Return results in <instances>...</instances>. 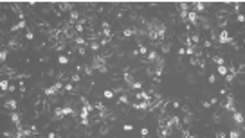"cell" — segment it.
I'll list each match as a JSON object with an SVG mask.
<instances>
[{"label": "cell", "mask_w": 245, "mask_h": 138, "mask_svg": "<svg viewBox=\"0 0 245 138\" xmlns=\"http://www.w3.org/2000/svg\"><path fill=\"white\" fill-rule=\"evenodd\" d=\"M213 14H215V18H216V22L218 20H225V18H231V11L227 9V7H224V5H220V7H216V9L213 11Z\"/></svg>", "instance_id": "1"}, {"label": "cell", "mask_w": 245, "mask_h": 138, "mask_svg": "<svg viewBox=\"0 0 245 138\" xmlns=\"http://www.w3.org/2000/svg\"><path fill=\"white\" fill-rule=\"evenodd\" d=\"M65 117H67V113H65V108L63 106H56L52 115H51V122H60V120H63Z\"/></svg>", "instance_id": "2"}, {"label": "cell", "mask_w": 245, "mask_h": 138, "mask_svg": "<svg viewBox=\"0 0 245 138\" xmlns=\"http://www.w3.org/2000/svg\"><path fill=\"white\" fill-rule=\"evenodd\" d=\"M0 74H2L4 77H7V79H13L18 72H16V68H13V67H7V65H4L2 68H0Z\"/></svg>", "instance_id": "3"}, {"label": "cell", "mask_w": 245, "mask_h": 138, "mask_svg": "<svg viewBox=\"0 0 245 138\" xmlns=\"http://www.w3.org/2000/svg\"><path fill=\"white\" fill-rule=\"evenodd\" d=\"M110 129H112V124H110V122H107V120H103V122L97 124V133H99L101 136H103V135H108V133H110Z\"/></svg>", "instance_id": "4"}, {"label": "cell", "mask_w": 245, "mask_h": 138, "mask_svg": "<svg viewBox=\"0 0 245 138\" xmlns=\"http://www.w3.org/2000/svg\"><path fill=\"white\" fill-rule=\"evenodd\" d=\"M159 58H160V56H159V52H157V50H153V48H150V50H148V54H146V59H148L151 65H153L155 61H157Z\"/></svg>", "instance_id": "5"}, {"label": "cell", "mask_w": 245, "mask_h": 138, "mask_svg": "<svg viewBox=\"0 0 245 138\" xmlns=\"http://www.w3.org/2000/svg\"><path fill=\"white\" fill-rule=\"evenodd\" d=\"M2 104H4V108H9L11 111L18 109V104H16V101H14V99H7V101H4Z\"/></svg>", "instance_id": "6"}, {"label": "cell", "mask_w": 245, "mask_h": 138, "mask_svg": "<svg viewBox=\"0 0 245 138\" xmlns=\"http://www.w3.org/2000/svg\"><path fill=\"white\" fill-rule=\"evenodd\" d=\"M117 104H128L130 106V93H119L117 95Z\"/></svg>", "instance_id": "7"}, {"label": "cell", "mask_w": 245, "mask_h": 138, "mask_svg": "<svg viewBox=\"0 0 245 138\" xmlns=\"http://www.w3.org/2000/svg\"><path fill=\"white\" fill-rule=\"evenodd\" d=\"M88 47H90V50L96 52V54H99V50H101V43L97 41V39H92V41H88Z\"/></svg>", "instance_id": "8"}, {"label": "cell", "mask_w": 245, "mask_h": 138, "mask_svg": "<svg viewBox=\"0 0 245 138\" xmlns=\"http://www.w3.org/2000/svg\"><path fill=\"white\" fill-rule=\"evenodd\" d=\"M216 74L222 75V77H225L227 74H229V68H227V65H218V67H216Z\"/></svg>", "instance_id": "9"}, {"label": "cell", "mask_w": 245, "mask_h": 138, "mask_svg": "<svg viewBox=\"0 0 245 138\" xmlns=\"http://www.w3.org/2000/svg\"><path fill=\"white\" fill-rule=\"evenodd\" d=\"M135 111H137V113H135L137 120H144L146 115H148V109H144V108H139V109H135Z\"/></svg>", "instance_id": "10"}, {"label": "cell", "mask_w": 245, "mask_h": 138, "mask_svg": "<svg viewBox=\"0 0 245 138\" xmlns=\"http://www.w3.org/2000/svg\"><path fill=\"white\" fill-rule=\"evenodd\" d=\"M110 81H112V83H119V81H122V72H112V74H110Z\"/></svg>", "instance_id": "11"}, {"label": "cell", "mask_w": 245, "mask_h": 138, "mask_svg": "<svg viewBox=\"0 0 245 138\" xmlns=\"http://www.w3.org/2000/svg\"><path fill=\"white\" fill-rule=\"evenodd\" d=\"M144 75L150 77V79L155 75V67H153V65H148V67H144Z\"/></svg>", "instance_id": "12"}, {"label": "cell", "mask_w": 245, "mask_h": 138, "mask_svg": "<svg viewBox=\"0 0 245 138\" xmlns=\"http://www.w3.org/2000/svg\"><path fill=\"white\" fill-rule=\"evenodd\" d=\"M160 52L162 54H169L171 52V41H164L160 45Z\"/></svg>", "instance_id": "13"}, {"label": "cell", "mask_w": 245, "mask_h": 138, "mask_svg": "<svg viewBox=\"0 0 245 138\" xmlns=\"http://www.w3.org/2000/svg\"><path fill=\"white\" fill-rule=\"evenodd\" d=\"M83 74H85L87 77H92V74H94L92 65H83Z\"/></svg>", "instance_id": "14"}, {"label": "cell", "mask_w": 245, "mask_h": 138, "mask_svg": "<svg viewBox=\"0 0 245 138\" xmlns=\"http://www.w3.org/2000/svg\"><path fill=\"white\" fill-rule=\"evenodd\" d=\"M58 63L61 65V67H63V65L67 67V65L70 63V56H60V58H58Z\"/></svg>", "instance_id": "15"}, {"label": "cell", "mask_w": 245, "mask_h": 138, "mask_svg": "<svg viewBox=\"0 0 245 138\" xmlns=\"http://www.w3.org/2000/svg\"><path fill=\"white\" fill-rule=\"evenodd\" d=\"M7 54H9V48H7V47H2V52H0V61H2V63H6Z\"/></svg>", "instance_id": "16"}, {"label": "cell", "mask_w": 245, "mask_h": 138, "mask_svg": "<svg viewBox=\"0 0 245 138\" xmlns=\"http://www.w3.org/2000/svg\"><path fill=\"white\" fill-rule=\"evenodd\" d=\"M200 43H202V47L206 48V50L213 47V41H211V39H207V38H202V39H200Z\"/></svg>", "instance_id": "17"}, {"label": "cell", "mask_w": 245, "mask_h": 138, "mask_svg": "<svg viewBox=\"0 0 245 138\" xmlns=\"http://www.w3.org/2000/svg\"><path fill=\"white\" fill-rule=\"evenodd\" d=\"M9 84H11V79H2V83H0V88H2L4 92L9 90Z\"/></svg>", "instance_id": "18"}, {"label": "cell", "mask_w": 245, "mask_h": 138, "mask_svg": "<svg viewBox=\"0 0 245 138\" xmlns=\"http://www.w3.org/2000/svg\"><path fill=\"white\" fill-rule=\"evenodd\" d=\"M236 75H238V74H234V72H229V74L225 75V83H227V84H233V81H234Z\"/></svg>", "instance_id": "19"}, {"label": "cell", "mask_w": 245, "mask_h": 138, "mask_svg": "<svg viewBox=\"0 0 245 138\" xmlns=\"http://www.w3.org/2000/svg\"><path fill=\"white\" fill-rule=\"evenodd\" d=\"M186 79H187V83H191V84H193V83H197V79H198V77H197V75H195V74H193V72H187V75H186Z\"/></svg>", "instance_id": "20"}, {"label": "cell", "mask_w": 245, "mask_h": 138, "mask_svg": "<svg viewBox=\"0 0 245 138\" xmlns=\"http://www.w3.org/2000/svg\"><path fill=\"white\" fill-rule=\"evenodd\" d=\"M175 70L178 72V74H184V72H186V65H182L180 61H178V63L175 65Z\"/></svg>", "instance_id": "21"}, {"label": "cell", "mask_w": 245, "mask_h": 138, "mask_svg": "<svg viewBox=\"0 0 245 138\" xmlns=\"http://www.w3.org/2000/svg\"><path fill=\"white\" fill-rule=\"evenodd\" d=\"M137 48H139V54H141V56H144V58H146V54H148V50H150V48L146 47V45H141V47H137Z\"/></svg>", "instance_id": "22"}, {"label": "cell", "mask_w": 245, "mask_h": 138, "mask_svg": "<svg viewBox=\"0 0 245 138\" xmlns=\"http://www.w3.org/2000/svg\"><path fill=\"white\" fill-rule=\"evenodd\" d=\"M114 95H116V93H114L112 90H105V92H103V97H105V99H114Z\"/></svg>", "instance_id": "23"}, {"label": "cell", "mask_w": 245, "mask_h": 138, "mask_svg": "<svg viewBox=\"0 0 245 138\" xmlns=\"http://www.w3.org/2000/svg\"><path fill=\"white\" fill-rule=\"evenodd\" d=\"M177 56H178V59H182V56H186V48H184V47H178Z\"/></svg>", "instance_id": "24"}, {"label": "cell", "mask_w": 245, "mask_h": 138, "mask_svg": "<svg viewBox=\"0 0 245 138\" xmlns=\"http://www.w3.org/2000/svg\"><path fill=\"white\" fill-rule=\"evenodd\" d=\"M122 131H126V133L134 131V126H132V124H122Z\"/></svg>", "instance_id": "25"}, {"label": "cell", "mask_w": 245, "mask_h": 138, "mask_svg": "<svg viewBox=\"0 0 245 138\" xmlns=\"http://www.w3.org/2000/svg\"><path fill=\"white\" fill-rule=\"evenodd\" d=\"M189 63L193 67H198V58H195V56H189Z\"/></svg>", "instance_id": "26"}, {"label": "cell", "mask_w": 245, "mask_h": 138, "mask_svg": "<svg viewBox=\"0 0 245 138\" xmlns=\"http://www.w3.org/2000/svg\"><path fill=\"white\" fill-rule=\"evenodd\" d=\"M180 109H182L184 113H195V111H193V109H191L189 106H187V104H184V106H180Z\"/></svg>", "instance_id": "27"}, {"label": "cell", "mask_w": 245, "mask_h": 138, "mask_svg": "<svg viewBox=\"0 0 245 138\" xmlns=\"http://www.w3.org/2000/svg\"><path fill=\"white\" fill-rule=\"evenodd\" d=\"M195 54V47H186V56H193Z\"/></svg>", "instance_id": "28"}, {"label": "cell", "mask_w": 245, "mask_h": 138, "mask_svg": "<svg viewBox=\"0 0 245 138\" xmlns=\"http://www.w3.org/2000/svg\"><path fill=\"white\" fill-rule=\"evenodd\" d=\"M206 75V68H200L198 67V70H197V77H204Z\"/></svg>", "instance_id": "29"}, {"label": "cell", "mask_w": 245, "mask_h": 138, "mask_svg": "<svg viewBox=\"0 0 245 138\" xmlns=\"http://www.w3.org/2000/svg\"><path fill=\"white\" fill-rule=\"evenodd\" d=\"M216 83V74H209V84H215Z\"/></svg>", "instance_id": "30"}, {"label": "cell", "mask_w": 245, "mask_h": 138, "mask_svg": "<svg viewBox=\"0 0 245 138\" xmlns=\"http://www.w3.org/2000/svg\"><path fill=\"white\" fill-rule=\"evenodd\" d=\"M202 108H204V109H209V108H211V102H209V101H204V102H202Z\"/></svg>", "instance_id": "31"}, {"label": "cell", "mask_w": 245, "mask_h": 138, "mask_svg": "<svg viewBox=\"0 0 245 138\" xmlns=\"http://www.w3.org/2000/svg\"><path fill=\"white\" fill-rule=\"evenodd\" d=\"M141 135H142V136H148V135H150L148 127H142V129H141Z\"/></svg>", "instance_id": "32"}, {"label": "cell", "mask_w": 245, "mask_h": 138, "mask_svg": "<svg viewBox=\"0 0 245 138\" xmlns=\"http://www.w3.org/2000/svg\"><path fill=\"white\" fill-rule=\"evenodd\" d=\"M215 135H216L218 138H225V131H216Z\"/></svg>", "instance_id": "33"}, {"label": "cell", "mask_w": 245, "mask_h": 138, "mask_svg": "<svg viewBox=\"0 0 245 138\" xmlns=\"http://www.w3.org/2000/svg\"><path fill=\"white\" fill-rule=\"evenodd\" d=\"M236 22H240V23H243V14L240 13V14H236Z\"/></svg>", "instance_id": "34"}]
</instances>
